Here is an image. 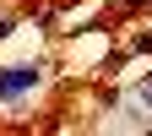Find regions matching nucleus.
I'll list each match as a JSON object with an SVG mask.
<instances>
[{"label": "nucleus", "mask_w": 152, "mask_h": 136, "mask_svg": "<svg viewBox=\"0 0 152 136\" xmlns=\"http://www.w3.org/2000/svg\"><path fill=\"white\" fill-rule=\"evenodd\" d=\"M44 82V65L38 60H22V65H0V104H16Z\"/></svg>", "instance_id": "obj_1"}, {"label": "nucleus", "mask_w": 152, "mask_h": 136, "mask_svg": "<svg viewBox=\"0 0 152 136\" xmlns=\"http://www.w3.org/2000/svg\"><path fill=\"white\" fill-rule=\"evenodd\" d=\"M11 27H16L11 16H0V44H6V38H11Z\"/></svg>", "instance_id": "obj_2"}, {"label": "nucleus", "mask_w": 152, "mask_h": 136, "mask_svg": "<svg viewBox=\"0 0 152 136\" xmlns=\"http://www.w3.org/2000/svg\"><path fill=\"white\" fill-rule=\"evenodd\" d=\"M136 49H141V54H152V33H141V38H136Z\"/></svg>", "instance_id": "obj_3"}]
</instances>
